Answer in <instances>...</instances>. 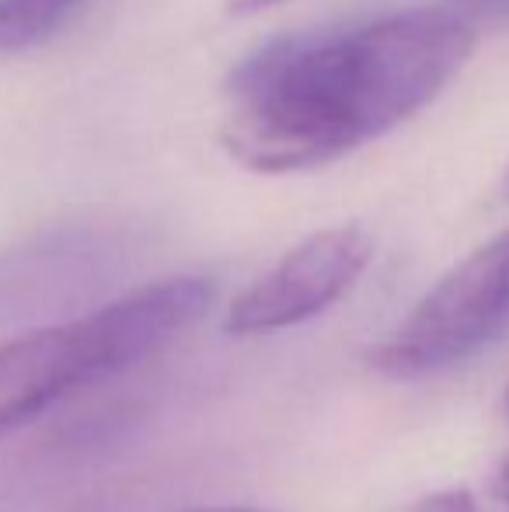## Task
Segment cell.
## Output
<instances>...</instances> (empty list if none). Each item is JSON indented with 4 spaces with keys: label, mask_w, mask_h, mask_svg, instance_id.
I'll use <instances>...</instances> for the list:
<instances>
[{
    "label": "cell",
    "mask_w": 509,
    "mask_h": 512,
    "mask_svg": "<svg viewBox=\"0 0 509 512\" xmlns=\"http://www.w3.org/2000/svg\"><path fill=\"white\" fill-rule=\"evenodd\" d=\"M471 49L475 28L447 7L279 35L227 77L220 147L258 175L325 168L436 102Z\"/></svg>",
    "instance_id": "obj_1"
},
{
    "label": "cell",
    "mask_w": 509,
    "mask_h": 512,
    "mask_svg": "<svg viewBox=\"0 0 509 512\" xmlns=\"http://www.w3.org/2000/svg\"><path fill=\"white\" fill-rule=\"evenodd\" d=\"M213 279L168 276L0 345V439L70 394L154 359L213 304Z\"/></svg>",
    "instance_id": "obj_2"
},
{
    "label": "cell",
    "mask_w": 509,
    "mask_h": 512,
    "mask_svg": "<svg viewBox=\"0 0 509 512\" xmlns=\"http://www.w3.org/2000/svg\"><path fill=\"white\" fill-rule=\"evenodd\" d=\"M509 335V227L447 269L387 335L367 366L387 380H426L471 363Z\"/></svg>",
    "instance_id": "obj_3"
},
{
    "label": "cell",
    "mask_w": 509,
    "mask_h": 512,
    "mask_svg": "<svg viewBox=\"0 0 509 512\" xmlns=\"http://www.w3.org/2000/svg\"><path fill=\"white\" fill-rule=\"evenodd\" d=\"M374 251V234L360 223L314 230L227 304L224 331L231 338H262L314 321L346 300Z\"/></svg>",
    "instance_id": "obj_4"
},
{
    "label": "cell",
    "mask_w": 509,
    "mask_h": 512,
    "mask_svg": "<svg viewBox=\"0 0 509 512\" xmlns=\"http://www.w3.org/2000/svg\"><path fill=\"white\" fill-rule=\"evenodd\" d=\"M119 258V237L109 223H70L53 234L0 255V304L32 300L35 290H60L77 279H95Z\"/></svg>",
    "instance_id": "obj_5"
},
{
    "label": "cell",
    "mask_w": 509,
    "mask_h": 512,
    "mask_svg": "<svg viewBox=\"0 0 509 512\" xmlns=\"http://www.w3.org/2000/svg\"><path fill=\"white\" fill-rule=\"evenodd\" d=\"M88 0H0V56L28 53L67 32Z\"/></svg>",
    "instance_id": "obj_6"
},
{
    "label": "cell",
    "mask_w": 509,
    "mask_h": 512,
    "mask_svg": "<svg viewBox=\"0 0 509 512\" xmlns=\"http://www.w3.org/2000/svg\"><path fill=\"white\" fill-rule=\"evenodd\" d=\"M401 512H475V495L468 488H440V492L408 502Z\"/></svg>",
    "instance_id": "obj_7"
},
{
    "label": "cell",
    "mask_w": 509,
    "mask_h": 512,
    "mask_svg": "<svg viewBox=\"0 0 509 512\" xmlns=\"http://www.w3.org/2000/svg\"><path fill=\"white\" fill-rule=\"evenodd\" d=\"M450 4H461L468 11L489 14V18H506L509 21V0H450Z\"/></svg>",
    "instance_id": "obj_8"
},
{
    "label": "cell",
    "mask_w": 509,
    "mask_h": 512,
    "mask_svg": "<svg viewBox=\"0 0 509 512\" xmlns=\"http://www.w3.org/2000/svg\"><path fill=\"white\" fill-rule=\"evenodd\" d=\"M279 4H286V0H227V11L245 18V14H262V11L279 7Z\"/></svg>",
    "instance_id": "obj_9"
},
{
    "label": "cell",
    "mask_w": 509,
    "mask_h": 512,
    "mask_svg": "<svg viewBox=\"0 0 509 512\" xmlns=\"http://www.w3.org/2000/svg\"><path fill=\"white\" fill-rule=\"evenodd\" d=\"M492 488H496V495H499V499L509 502V453L503 457V464H499L496 478H492Z\"/></svg>",
    "instance_id": "obj_10"
},
{
    "label": "cell",
    "mask_w": 509,
    "mask_h": 512,
    "mask_svg": "<svg viewBox=\"0 0 509 512\" xmlns=\"http://www.w3.org/2000/svg\"><path fill=\"white\" fill-rule=\"evenodd\" d=\"M192 512H269V509H255V506H217V509H192Z\"/></svg>",
    "instance_id": "obj_11"
},
{
    "label": "cell",
    "mask_w": 509,
    "mask_h": 512,
    "mask_svg": "<svg viewBox=\"0 0 509 512\" xmlns=\"http://www.w3.org/2000/svg\"><path fill=\"white\" fill-rule=\"evenodd\" d=\"M506 196H509V171H506Z\"/></svg>",
    "instance_id": "obj_12"
},
{
    "label": "cell",
    "mask_w": 509,
    "mask_h": 512,
    "mask_svg": "<svg viewBox=\"0 0 509 512\" xmlns=\"http://www.w3.org/2000/svg\"><path fill=\"white\" fill-rule=\"evenodd\" d=\"M506 408H509V394H506Z\"/></svg>",
    "instance_id": "obj_13"
}]
</instances>
